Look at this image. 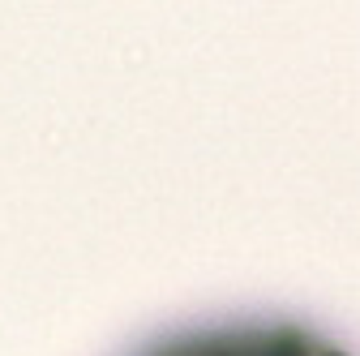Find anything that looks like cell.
<instances>
[{"label": "cell", "instance_id": "1", "mask_svg": "<svg viewBox=\"0 0 360 356\" xmlns=\"http://www.w3.org/2000/svg\"><path fill=\"white\" fill-rule=\"evenodd\" d=\"M142 356H356L300 322H228L155 343Z\"/></svg>", "mask_w": 360, "mask_h": 356}]
</instances>
